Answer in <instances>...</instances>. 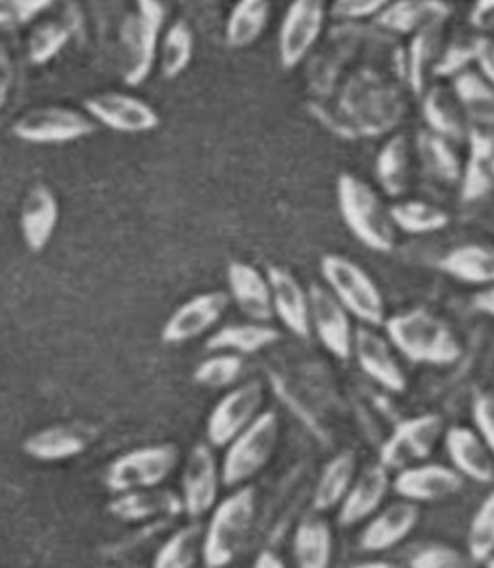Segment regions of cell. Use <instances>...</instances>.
<instances>
[{"mask_svg": "<svg viewBox=\"0 0 494 568\" xmlns=\"http://www.w3.org/2000/svg\"><path fill=\"white\" fill-rule=\"evenodd\" d=\"M384 328L390 344L410 362L452 365L462 357V344L454 331L426 308L390 316Z\"/></svg>", "mask_w": 494, "mask_h": 568, "instance_id": "obj_1", "label": "cell"}, {"mask_svg": "<svg viewBox=\"0 0 494 568\" xmlns=\"http://www.w3.org/2000/svg\"><path fill=\"white\" fill-rule=\"evenodd\" d=\"M255 487L245 485L212 508L208 526L202 538V561L206 568L229 567L247 544L255 524Z\"/></svg>", "mask_w": 494, "mask_h": 568, "instance_id": "obj_2", "label": "cell"}, {"mask_svg": "<svg viewBox=\"0 0 494 568\" xmlns=\"http://www.w3.org/2000/svg\"><path fill=\"white\" fill-rule=\"evenodd\" d=\"M338 204L348 230L364 246L377 253H392L395 246V227L390 207L384 206L379 191L353 173L338 179Z\"/></svg>", "mask_w": 494, "mask_h": 568, "instance_id": "obj_3", "label": "cell"}, {"mask_svg": "<svg viewBox=\"0 0 494 568\" xmlns=\"http://www.w3.org/2000/svg\"><path fill=\"white\" fill-rule=\"evenodd\" d=\"M326 287L357 321L379 328L387 323V303L371 274L343 254H326L320 261Z\"/></svg>", "mask_w": 494, "mask_h": 568, "instance_id": "obj_4", "label": "cell"}, {"mask_svg": "<svg viewBox=\"0 0 494 568\" xmlns=\"http://www.w3.org/2000/svg\"><path fill=\"white\" fill-rule=\"evenodd\" d=\"M279 417L276 412H263L247 429L225 446L222 462V481L225 487L247 484L263 471L278 448Z\"/></svg>", "mask_w": 494, "mask_h": 568, "instance_id": "obj_5", "label": "cell"}, {"mask_svg": "<svg viewBox=\"0 0 494 568\" xmlns=\"http://www.w3.org/2000/svg\"><path fill=\"white\" fill-rule=\"evenodd\" d=\"M181 453L171 443L147 445L116 456L109 464L105 485L111 493L138 491L154 489L165 484L177 468Z\"/></svg>", "mask_w": 494, "mask_h": 568, "instance_id": "obj_6", "label": "cell"}, {"mask_svg": "<svg viewBox=\"0 0 494 568\" xmlns=\"http://www.w3.org/2000/svg\"><path fill=\"white\" fill-rule=\"evenodd\" d=\"M95 129L92 116L76 109L49 105L23 113L12 124V134L30 144H69L90 136Z\"/></svg>", "mask_w": 494, "mask_h": 568, "instance_id": "obj_7", "label": "cell"}, {"mask_svg": "<svg viewBox=\"0 0 494 568\" xmlns=\"http://www.w3.org/2000/svg\"><path fill=\"white\" fill-rule=\"evenodd\" d=\"M264 384L260 381H247L227 392L224 398L217 402L206 425L208 445L214 448H225L233 438L247 429L258 415L263 414Z\"/></svg>", "mask_w": 494, "mask_h": 568, "instance_id": "obj_8", "label": "cell"}, {"mask_svg": "<svg viewBox=\"0 0 494 568\" xmlns=\"http://www.w3.org/2000/svg\"><path fill=\"white\" fill-rule=\"evenodd\" d=\"M328 0H291L279 26V62L291 70L317 45L325 30Z\"/></svg>", "mask_w": 494, "mask_h": 568, "instance_id": "obj_9", "label": "cell"}, {"mask_svg": "<svg viewBox=\"0 0 494 568\" xmlns=\"http://www.w3.org/2000/svg\"><path fill=\"white\" fill-rule=\"evenodd\" d=\"M444 419L439 414L415 415L400 423L380 448V464L388 469L410 468L426 460L444 435Z\"/></svg>", "mask_w": 494, "mask_h": 568, "instance_id": "obj_10", "label": "cell"}, {"mask_svg": "<svg viewBox=\"0 0 494 568\" xmlns=\"http://www.w3.org/2000/svg\"><path fill=\"white\" fill-rule=\"evenodd\" d=\"M165 18L134 12L126 16L121 28V69L126 84L140 85L146 82L154 70L159 31Z\"/></svg>", "mask_w": 494, "mask_h": 568, "instance_id": "obj_11", "label": "cell"}, {"mask_svg": "<svg viewBox=\"0 0 494 568\" xmlns=\"http://www.w3.org/2000/svg\"><path fill=\"white\" fill-rule=\"evenodd\" d=\"M310 331L317 334L322 346L341 362L353 357L356 328L348 308L325 285H310Z\"/></svg>", "mask_w": 494, "mask_h": 568, "instance_id": "obj_12", "label": "cell"}, {"mask_svg": "<svg viewBox=\"0 0 494 568\" xmlns=\"http://www.w3.org/2000/svg\"><path fill=\"white\" fill-rule=\"evenodd\" d=\"M183 513L191 520H200L217 505L222 481V468L217 466L212 446L206 443L193 446L183 471Z\"/></svg>", "mask_w": 494, "mask_h": 568, "instance_id": "obj_13", "label": "cell"}, {"mask_svg": "<svg viewBox=\"0 0 494 568\" xmlns=\"http://www.w3.org/2000/svg\"><path fill=\"white\" fill-rule=\"evenodd\" d=\"M84 109L93 121L123 134H144L155 131L162 123L157 109L123 92L95 93L84 101Z\"/></svg>", "mask_w": 494, "mask_h": 568, "instance_id": "obj_14", "label": "cell"}, {"mask_svg": "<svg viewBox=\"0 0 494 568\" xmlns=\"http://www.w3.org/2000/svg\"><path fill=\"white\" fill-rule=\"evenodd\" d=\"M229 293L206 292L194 295L163 324L162 339L169 346L185 344L208 334L229 308Z\"/></svg>", "mask_w": 494, "mask_h": 568, "instance_id": "obj_15", "label": "cell"}, {"mask_svg": "<svg viewBox=\"0 0 494 568\" xmlns=\"http://www.w3.org/2000/svg\"><path fill=\"white\" fill-rule=\"evenodd\" d=\"M364 375L394 394L408 390L405 371L395 357L394 346L377 328L363 324L353 338V354Z\"/></svg>", "mask_w": 494, "mask_h": 568, "instance_id": "obj_16", "label": "cell"}, {"mask_svg": "<svg viewBox=\"0 0 494 568\" xmlns=\"http://www.w3.org/2000/svg\"><path fill=\"white\" fill-rule=\"evenodd\" d=\"M400 499L421 503H441L464 489V477L456 469L441 464H415L398 471L392 479Z\"/></svg>", "mask_w": 494, "mask_h": 568, "instance_id": "obj_17", "label": "cell"}, {"mask_svg": "<svg viewBox=\"0 0 494 568\" xmlns=\"http://www.w3.org/2000/svg\"><path fill=\"white\" fill-rule=\"evenodd\" d=\"M270 282L271 308L274 316H278L287 331L297 338H310V300L309 290L302 287L299 277L286 266H270L268 272Z\"/></svg>", "mask_w": 494, "mask_h": 568, "instance_id": "obj_18", "label": "cell"}, {"mask_svg": "<svg viewBox=\"0 0 494 568\" xmlns=\"http://www.w3.org/2000/svg\"><path fill=\"white\" fill-rule=\"evenodd\" d=\"M421 520L419 505L411 500H398L369 518L359 538V547L369 554L390 551L411 536Z\"/></svg>", "mask_w": 494, "mask_h": 568, "instance_id": "obj_19", "label": "cell"}, {"mask_svg": "<svg viewBox=\"0 0 494 568\" xmlns=\"http://www.w3.org/2000/svg\"><path fill=\"white\" fill-rule=\"evenodd\" d=\"M390 487H392L390 469L382 466L380 462L369 464L356 477L346 499L341 500L340 513H338L340 526L349 528L377 515L387 499Z\"/></svg>", "mask_w": 494, "mask_h": 568, "instance_id": "obj_20", "label": "cell"}, {"mask_svg": "<svg viewBox=\"0 0 494 568\" xmlns=\"http://www.w3.org/2000/svg\"><path fill=\"white\" fill-rule=\"evenodd\" d=\"M229 300L253 323H268L274 316L268 276L245 261H231L227 266Z\"/></svg>", "mask_w": 494, "mask_h": 568, "instance_id": "obj_21", "label": "cell"}, {"mask_svg": "<svg viewBox=\"0 0 494 568\" xmlns=\"http://www.w3.org/2000/svg\"><path fill=\"white\" fill-rule=\"evenodd\" d=\"M109 515L121 523L138 524L173 520L183 515V500L177 493L162 487L121 493L109 503Z\"/></svg>", "mask_w": 494, "mask_h": 568, "instance_id": "obj_22", "label": "cell"}, {"mask_svg": "<svg viewBox=\"0 0 494 568\" xmlns=\"http://www.w3.org/2000/svg\"><path fill=\"white\" fill-rule=\"evenodd\" d=\"M444 446L460 476L475 484H494V456L477 430L465 425H454L444 430Z\"/></svg>", "mask_w": 494, "mask_h": 568, "instance_id": "obj_23", "label": "cell"}, {"mask_svg": "<svg viewBox=\"0 0 494 568\" xmlns=\"http://www.w3.org/2000/svg\"><path fill=\"white\" fill-rule=\"evenodd\" d=\"M59 217H61V210H59V200L54 196L53 189L45 183H35L31 186L23 199L22 212H20L23 243L31 253L45 251L53 239Z\"/></svg>", "mask_w": 494, "mask_h": 568, "instance_id": "obj_24", "label": "cell"}, {"mask_svg": "<svg viewBox=\"0 0 494 568\" xmlns=\"http://www.w3.org/2000/svg\"><path fill=\"white\" fill-rule=\"evenodd\" d=\"M467 140L472 144L470 160L462 170L460 179V194L464 202H475L494 189V126L477 129L473 126L467 132Z\"/></svg>", "mask_w": 494, "mask_h": 568, "instance_id": "obj_25", "label": "cell"}, {"mask_svg": "<svg viewBox=\"0 0 494 568\" xmlns=\"http://www.w3.org/2000/svg\"><path fill=\"white\" fill-rule=\"evenodd\" d=\"M90 446V438L85 437L82 430L72 425H51L45 429L35 430L33 435L23 440V453L30 456L31 460L66 462L84 454Z\"/></svg>", "mask_w": 494, "mask_h": 568, "instance_id": "obj_26", "label": "cell"}, {"mask_svg": "<svg viewBox=\"0 0 494 568\" xmlns=\"http://www.w3.org/2000/svg\"><path fill=\"white\" fill-rule=\"evenodd\" d=\"M450 14L452 4L446 0H394L377 16V22L395 33H415L446 22Z\"/></svg>", "mask_w": 494, "mask_h": 568, "instance_id": "obj_27", "label": "cell"}, {"mask_svg": "<svg viewBox=\"0 0 494 568\" xmlns=\"http://www.w3.org/2000/svg\"><path fill=\"white\" fill-rule=\"evenodd\" d=\"M295 562L299 568H330L333 534L322 513L312 510L297 524L294 536Z\"/></svg>", "mask_w": 494, "mask_h": 568, "instance_id": "obj_28", "label": "cell"}, {"mask_svg": "<svg viewBox=\"0 0 494 568\" xmlns=\"http://www.w3.org/2000/svg\"><path fill=\"white\" fill-rule=\"evenodd\" d=\"M454 95L465 119L477 129L494 126V85L481 72L465 69L454 78Z\"/></svg>", "mask_w": 494, "mask_h": 568, "instance_id": "obj_29", "label": "cell"}, {"mask_svg": "<svg viewBox=\"0 0 494 568\" xmlns=\"http://www.w3.org/2000/svg\"><path fill=\"white\" fill-rule=\"evenodd\" d=\"M423 113L429 131L450 142L467 139V119L454 92L433 85L423 95Z\"/></svg>", "mask_w": 494, "mask_h": 568, "instance_id": "obj_30", "label": "cell"}, {"mask_svg": "<svg viewBox=\"0 0 494 568\" xmlns=\"http://www.w3.org/2000/svg\"><path fill=\"white\" fill-rule=\"evenodd\" d=\"M356 477L357 456L353 450H343L338 456H333L318 477L317 489L312 495V510L328 513L332 508L340 507Z\"/></svg>", "mask_w": 494, "mask_h": 568, "instance_id": "obj_31", "label": "cell"}, {"mask_svg": "<svg viewBox=\"0 0 494 568\" xmlns=\"http://www.w3.org/2000/svg\"><path fill=\"white\" fill-rule=\"evenodd\" d=\"M439 268L464 284L494 285V246H457L442 256Z\"/></svg>", "mask_w": 494, "mask_h": 568, "instance_id": "obj_32", "label": "cell"}, {"mask_svg": "<svg viewBox=\"0 0 494 568\" xmlns=\"http://www.w3.org/2000/svg\"><path fill=\"white\" fill-rule=\"evenodd\" d=\"M279 339V332L268 323L229 324L214 332L206 342L209 352H231L245 355L258 354Z\"/></svg>", "mask_w": 494, "mask_h": 568, "instance_id": "obj_33", "label": "cell"}, {"mask_svg": "<svg viewBox=\"0 0 494 568\" xmlns=\"http://www.w3.org/2000/svg\"><path fill=\"white\" fill-rule=\"evenodd\" d=\"M418 155L429 178L442 185H457L462 179V160L450 140L431 131L419 132Z\"/></svg>", "mask_w": 494, "mask_h": 568, "instance_id": "obj_34", "label": "cell"}, {"mask_svg": "<svg viewBox=\"0 0 494 568\" xmlns=\"http://www.w3.org/2000/svg\"><path fill=\"white\" fill-rule=\"evenodd\" d=\"M411 144L408 136L395 134L377 155V179L388 196H402L410 189Z\"/></svg>", "mask_w": 494, "mask_h": 568, "instance_id": "obj_35", "label": "cell"}, {"mask_svg": "<svg viewBox=\"0 0 494 568\" xmlns=\"http://www.w3.org/2000/svg\"><path fill=\"white\" fill-rule=\"evenodd\" d=\"M271 0H237L225 26V39L231 47L253 45L268 28Z\"/></svg>", "mask_w": 494, "mask_h": 568, "instance_id": "obj_36", "label": "cell"}, {"mask_svg": "<svg viewBox=\"0 0 494 568\" xmlns=\"http://www.w3.org/2000/svg\"><path fill=\"white\" fill-rule=\"evenodd\" d=\"M442 26L434 23L429 28L415 31L410 43V59H408V80L411 90L421 95L426 90V72L434 69L436 59L442 54Z\"/></svg>", "mask_w": 494, "mask_h": 568, "instance_id": "obj_37", "label": "cell"}, {"mask_svg": "<svg viewBox=\"0 0 494 568\" xmlns=\"http://www.w3.org/2000/svg\"><path fill=\"white\" fill-rule=\"evenodd\" d=\"M390 217L395 230L405 231L410 235H426L446 230L450 214L441 206H434L425 200H405L390 207Z\"/></svg>", "mask_w": 494, "mask_h": 568, "instance_id": "obj_38", "label": "cell"}, {"mask_svg": "<svg viewBox=\"0 0 494 568\" xmlns=\"http://www.w3.org/2000/svg\"><path fill=\"white\" fill-rule=\"evenodd\" d=\"M202 538L204 530L196 520L181 526L157 549L152 568H194L202 557Z\"/></svg>", "mask_w": 494, "mask_h": 568, "instance_id": "obj_39", "label": "cell"}, {"mask_svg": "<svg viewBox=\"0 0 494 568\" xmlns=\"http://www.w3.org/2000/svg\"><path fill=\"white\" fill-rule=\"evenodd\" d=\"M194 36L188 23L177 20L171 23L159 45V67L165 78H177L193 61Z\"/></svg>", "mask_w": 494, "mask_h": 568, "instance_id": "obj_40", "label": "cell"}, {"mask_svg": "<svg viewBox=\"0 0 494 568\" xmlns=\"http://www.w3.org/2000/svg\"><path fill=\"white\" fill-rule=\"evenodd\" d=\"M245 371L243 355L231 352H214L212 357L200 362L194 369V383L200 384L204 388H227L239 381Z\"/></svg>", "mask_w": 494, "mask_h": 568, "instance_id": "obj_41", "label": "cell"}, {"mask_svg": "<svg viewBox=\"0 0 494 568\" xmlns=\"http://www.w3.org/2000/svg\"><path fill=\"white\" fill-rule=\"evenodd\" d=\"M467 555L475 562H485L494 555V489L473 515L467 531Z\"/></svg>", "mask_w": 494, "mask_h": 568, "instance_id": "obj_42", "label": "cell"}, {"mask_svg": "<svg viewBox=\"0 0 494 568\" xmlns=\"http://www.w3.org/2000/svg\"><path fill=\"white\" fill-rule=\"evenodd\" d=\"M70 30L64 23L56 20L39 23L35 30L31 31L28 41V54L33 64H45L61 53L62 47L69 43Z\"/></svg>", "mask_w": 494, "mask_h": 568, "instance_id": "obj_43", "label": "cell"}, {"mask_svg": "<svg viewBox=\"0 0 494 568\" xmlns=\"http://www.w3.org/2000/svg\"><path fill=\"white\" fill-rule=\"evenodd\" d=\"M410 568H477L470 555L457 551L456 547L434 546L423 547L413 555Z\"/></svg>", "mask_w": 494, "mask_h": 568, "instance_id": "obj_44", "label": "cell"}, {"mask_svg": "<svg viewBox=\"0 0 494 568\" xmlns=\"http://www.w3.org/2000/svg\"><path fill=\"white\" fill-rule=\"evenodd\" d=\"M54 0H0V23L30 22Z\"/></svg>", "mask_w": 494, "mask_h": 568, "instance_id": "obj_45", "label": "cell"}, {"mask_svg": "<svg viewBox=\"0 0 494 568\" xmlns=\"http://www.w3.org/2000/svg\"><path fill=\"white\" fill-rule=\"evenodd\" d=\"M394 0H333L332 14L343 20H361L379 16Z\"/></svg>", "mask_w": 494, "mask_h": 568, "instance_id": "obj_46", "label": "cell"}, {"mask_svg": "<svg viewBox=\"0 0 494 568\" xmlns=\"http://www.w3.org/2000/svg\"><path fill=\"white\" fill-rule=\"evenodd\" d=\"M473 422L483 443L494 456V396L480 394L473 402Z\"/></svg>", "mask_w": 494, "mask_h": 568, "instance_id": "obj_47", "label": "cell"}, {"mask_svg": "<svg viewBox=\"0 0 494 568\" xmlns=\"http://www.w3.org/2000/svg\"><path fill=\"white\" fill-rule=\"evenodd\" d=\"M12 82H14V62L8 53L7 45L0 43V108L7 101Z\"/></svg>", "mask_w": 494, "mask_h": 568, "instance_id": "obj_48", "label": "cell"}, {"mask_svg": "<svg viewBox=\"0 0 494 568\" xmlns=\"http://www.w3.org/2000/svg\"><path fill=\"white\" fill-rule=\"evenodd\" d=\"M475 61L480 64V72L487 82L494 85V41L491 39H480Z\"/></svg>", "mask_w": 494, "mask_h": 568, "instance_id": "obj_49", "label": "cell"}, {"mask_svg": "<svg viewBox=\"0 0 494 568\" xmlns=\"http://www.w3.org/2000/svg\"><path fill=\"white\" fill-rule=\"evenodd\" d=\"M472 307L477 313H483V315L493 316L494 318V285H487L481 292L475 293L472 300Z\"/></svg>", "mask_w": 494, "mask_h": 568, "instance_id": "obj_50", "label": "cell"}, {"mask_svg": "<svg viewBox=\"0 0 494 568\" xmlns=\"http://www.w3.org/2000/svg\"><path fill=\"white\" fill-rule=\"evenodd\" d=\"M253 568H287L284 559L278 554H274L270 549H264L256 557L255 567Z\"/></svg>", "mask_w": 494, "mask_h": 568, "instance_id": "obj_51", "label": "cell"}, {"mask_svg": "<svg viewBox=\"0 0 494 568\" xmlns=\"http://www.w3.org/2000/svg\"><path fill=\"white\" fill-rule=\"evenodd\" d=\"M348 568H402L400 565L388 561H369V562H357L353 567Z\"/></svg>", "mask_w": 494, "mask_h": 568, "instance_id": "obj_52", "label": "cell"}, {"mask_svg": "<svg viewBox=\"0 0 494 568\" xmlns=\"http://www.w3.org/2000/svg\"><path fill=\"white\" fill-rule=\"evenodd\" d=\"M485 565H487V568H494V555L488 561H485Z\"/></svg>", "mask_w": 494, "mask_h": 568, "instance_id": "obj_53", "label": "cell"}, {"mask_svg": "<svg viewBox=\"0 0 494 568\" xmlns=\"http://www.w3.org/2000/svg\"><path fill=\"white\" fill-rule=\"evenodd\" d=\"M105 568H109V567H105Z\"/></svg>", "mask_w": 494, "mask_h": 568, "instance_id": "obj_54", "label": "cell"}]
</instances>
